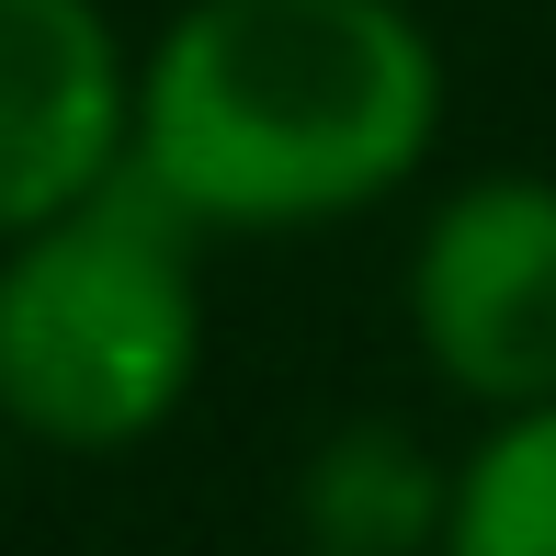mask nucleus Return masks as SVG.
<instances>
[{"label":"nucleus","mask_w":556,"mask_h":556,"mask_svg":"<svg viewBox=\"0 0 556 556\" xmlns=\"http://www.w3.org/2000/svg\"><path fill=\"white\" fill-rule=\"evenodd\" d=\"M443 137V46L409 0H193L137 58L125 170L193 239H285L387 205Z\"/></svg>","instance_id":"obj_1"},{"label":"nucleus","mask_w":556,"mask_h":556,"mask_svg":"<svg viewBox=\"0 0 556 556\" xmlns=\"http://www.w3.org/2000/svg\"><path fill=\"white\" fill-rule=\"evenodd\" d=\"M205 364L193 227L114 170L68 216L0 239V420L58 454H125Z\"/></svg>","instance_id":"obj_2"},{"label":"nucleus","mask_w":556,"mask_h":556,"mask_svg":"<svg viewBox=\"0 0 556 556\" xmlns=\"http://www.w3.org/2000/svg\"><path fill=\"white\" fill-rule=\"evenodd\" d=\"M409 330L420 364L477 409L556 397V182L489 170L443 193L409 250Z\"/></svg>","instance_id":"obj_3"},{"label":"nucleus","mask_w":556,"mask_h":556,"mask_svg":"<svg viewBox=\"0 0 556 556\" xmlns=\"http://www.w3.org/2000/svg\"><path fill=\"white\" fill-rule=\"evenodd\" d=\"M137 68L103 0H0V239L68 216L125 170Z\"/></svg>","instance_id":"obj_4"},{"label":"nucleus","mask_w":556,"mask_h":556,"mask_svg":"<svg viewBox=\"0 0 556 556\" xmlns=\"http://www.w3.org/2000/svg\"><path fill=\"white\" fill-rule=\"evenodd\" d=\"M295 511H307V556H443L454 466H432L397 420H341L307 454Z\"/></svg>","instance_id":"obj_5"},{"label":"nucleus","mask_w":556,"mask_h":556,"mask_svg":"<svg viewBox=\"0 0 556 556\" xmlns=\"http://www.w3.org/2000/svg\"><path fill=\"white\" fill-rule=\"evenodd\" d=\"M443 556H556V397L500 409V432L454 466Z\"/></svg>","instance_id":"obj_6"},{"label":"nucleus","mask_w":556,"mask_h":556,"mask_svg":"<svg viewBox=\"0 0 556 556\" xmlns=\"http://www.w3.org/2000/svg\"><path fill=\"white\" fill-rule=\"evenodd\" d=\"M0 432H12V420H0Z\"/></svg>","instance_id":"obj_7"}]
</instances>
